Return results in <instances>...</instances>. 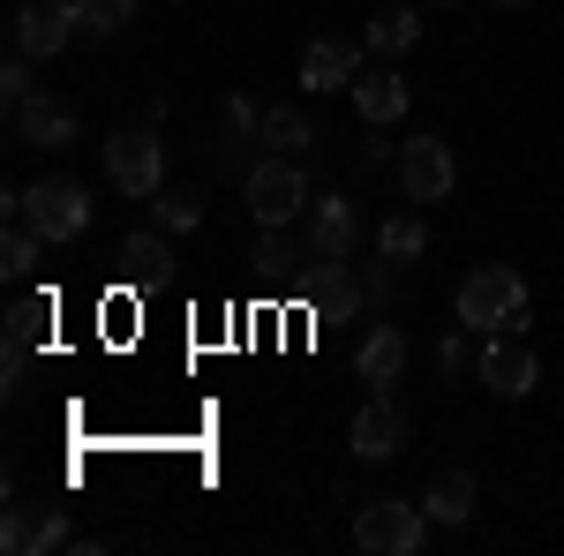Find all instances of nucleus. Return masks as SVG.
<instances>
[{
  "label": "nucleus",
  "instance_id": "f257e3e1",
  "mask_svg": "<svg viewBox=\"0 0 564 556\" xmlns=\"http://www.w3.org/2000/svg\"><path fill=\"white\" fill-rule=\"evenodd\" d=\"M8 218L39 226V241H84L90 233V188L84 181H39V188H8Z\"/></svg>",
  "mask_w": 564,
  "mask_h": 556
},
{
  "label": "nucleus",
  "instance_id": "f03ea898",
  "mask_svg": "<svg viewBox=\"0 0 564 556\" xmlns=\"http://www.w3.org/2000/svg\"><path fill=\"white\" fill-rule=\"evenodd\" d=\"M459 324H467V331H512V324H527V279L512 263L467 271V286H459Z\"/></svg>",
  "mask_w": 564,
  "mask_h": 556
},
{
  "label": "nucleus",
  "instance_id": "7ed1b4c3",
  "mask_svg": "<svg viewBox=\"0 0 564 556\" xmlns=\"http://www.w3.org/2000/svg\"><path fill=\"white\" fill-rule=\"evenodd\" d=\"M430 542V512L406 504V497H377L354 512V549L361 556H414Z\"/></svg>",
  "mask_w": 564,
  "mask_h": 556
},
{
  "label": "nucleus",
  "instance_id": "20e7f679",
  "mask_svg": "<svg viewBox=\"0 0 564 556\" xmlns=\"http://www.w3.org/2000/svg\"><path fill=\"white\" fill-rule=\"evenodd\" d=\"M241 196H249L257 226H294L308 211V173L294 159H279V151H263L257 166L241 173Z\"/></svg>",
  "mask_w": 564,
  "mask_h": 556
},
{
  "label": "nucleus",
  "instance_id": "39448f33",
  "mask_svg": "<svg viewBox=\"0 0 564 556\" xmlns=\"http://www.w3.org/2000/svg\"><path fill=\"white\" fill-rule=\"evenodd\" d=\"M106 181H113L121 196H159V188H166V143L151 129L106 135Z\"/></svg>",
  "mask_w": 564,
  "mask_h": 556
},
{
  "label": "nucleus",
  "instance_id": "423d86ee",
  "mask_svg": "<svg viewBox=\"0 0 564 556\" xmlns=\"http://www.w3.org/2000/svg\"><path fill=\"white\" fill-rule=\"evenodd\" d=\"M354 204L347 196H308V211H302V241H308V271H347L354 257Z\"/></svg>",
  "mask_w": 564,
  "mask_h": 556
},
{
  "label": "nucleus",
  "instance_id": "0eeeda50",
  "mask_svg": "<svg viewBox=\"0 0 564 556\" xmlns=\"http://www.w3.org/2000/svg\"><path fill=\"white\" fill-rule=\"evenodd\" d=\"M399 181H406L414 204H444L452 181H459V166H452V151H444L436 135H406V143H399Z\"/></svg>",
  "mask_w": 564,
  "mask_h": 556
},
{
  "label": "nucleus",
  "instance_id": "6e6552de",
  "mask_svg": "<svg viewBox=\"0 0 564 556\" xmlns=\"http://www.w3.org/2000/svg\"><path fill=\"white\" fill-rule=\"evenodd\" d=\"M481 384L497 391V399H527V391L542 384V361H534V346L527 339H512V331H497V339L481 346Z\"/></svg>",
  "mask_w": 564,
  "mask_h": 556
},
{
  "label": "nucleus",
  "instance_id": "1a4fd4ad",
  "mask_svg": "<svg viewBox=\"0 0 564 556\" xmlns=\"http://www.w3.org/2000/svg\"><path fill=\"white\" fill-rule=\"evenodd\" d=\"M347 444H354V459H369V467H384L391 451H399V444H406V414H399V406H391L384 391H377V399H369V406H361V414H354Z\"/></svg>",
  "mask_w": 564,
  "mask_h": 556
},
{
  "label": "nucleus",
  "instance_id": "9d476101",
  "mask_svg": "<svg viewBox=\"0 0 564 556\" xmlns=\"http://www.w3.org/2000/svg\"><path fill=\"white\" fill-rule=\"evenodd\" d=\"M8 121H15V135H23V143H39V151H68V143L84 135L76 106H61V98H23Z\"/></svg>",
  "mask_w": 564,
  "mask_h": 556
},
{
  "label": "nucleus",
  "instance_id": "9b49d317",
  "mask_svg": "<svg viewBox=\"0 0 564 556\" xmlns=\"http://www.w3.org/2000/svg\"><path fill=\"white\" fill-rule=\"evenodd\" d=\"M354 377H361L369 391H391L399 377H406V331H399V324H377L369 339L354 346Z\"/></svg>",
  "mask_w": 564,
  "mask_h": 556
},
{
  "label": "nucleus",
  "instance_id": "f8f14e48",
  "mask_svg": "<svg viewBox=\"0 0 564 556\" xmlns=\"http://www.w3.org/2000/svg\"><path fill=\"white\" fill-rule=\"evenodd\" d=\"M354 76H361V45H347V39H308V53H302V84L308 90H347Z\"/></svg>",
  "mask_w": 564,
  "mask_h": 556
},
{
  "label": "nucleus",
  "instance_id": "ddd939ff",
  "mask_svg": "<svg viewBox=\"0 0 564 556\" xmlns=\"http://www.w3.org/2000/svg\"><path fill=\"white\" fill-rule=\"evenodd\" d=\"M68 39H76V8H23L15 15V53H31V61H53Z\"/></svg>",
  "mask_w": 564,
  "mask_h": 556
},
{
  "label": "nucleus",
  "instance_id": "4468645a",
  "mask_svg": "<svg viewBox=\"0 0 564 556\" xmlns=\"http://www.w3.org/2000/svg\"><path fill=\"white\" fill-rule=\"evenodd\" d=\"M354 106H361V121H369V129L399 121V113H406V76H391V68H377V76H354Z\"/></svg>",
  "mask_w": 564,
  "mask_h": 556
},
{
  "label": "nucleus",
  "instance_id": "2eb2a0df",
  "mask_svg": "<svg viewBox=\"0 0 564 556\" xmlns=\"http://www.w3.org/2000/svg\"><path fill=\"white\" fill-rule=\"evenodd\" d=\"M422 512H430L436 526H467V519H475V481H467V473H436Z\"/></svg>",
  "mask_w": 564,
  "mask_h": 556
},
{
  "label": "nucleus",
  "instance_id": "dca6fc26",
  "mask_svg": "<svg viewBox=\"0 0 564 556\" xmlns=\"http://www.w3.org/2000/svg\"><path fill=\"white\" fill-rule=\"evenodd\" d=\"M308 135H316V129H308V113H294V106H271V113H263V135H257V143H263V151H279V159H302Z\"/></svg>",
  "mask_w": 564,
  "mask_h": 556
},
{
  "label": "nucleus",
  "instance_id": "f3484780",
  "mask_svg": "<svg viewBox=\"0 0 564 556\" xmlns=\"http://www.w3.org/2000/svg\"><path fill=\"white\" fill-rule=\"evenodd\" d=\"M121 263H129L135 286H159L166 263H174V249H166V233H129V241H121Z\"/></svg>",
  "mask_w": 564,
  "mask_h": 556
},
{
  "label": "nucleus",
  "instance_id": "a211bd4d",
  "mask_svg": "<svg viewBox=\"0 0 564 556\" xmlns=\"http://www.w3.org/2000/svg\"><path fill=\"white\" fill-rule=\"evenodd\" d=\"M68 8H76V31H90V39H113L135 23V0H68Z\"/></svg>",
  "mask_w": 564,
  "mask_h": 556
},
{
  "label": "nucleus",
  "instance_id": "6ab92c4d",
  "mask_svg": "<svg viewBox=\"0 0 564 556\" xmlns=\"http://www.w3.org/2000/svg\"><path fill=\"white\" fill-rule=\"evenodd\" d=\"M422 39V23H414V15H406V8H391V15H377V23H369V53H384V61H399V53H406V45Z\"/></svg>",
  "mask_w": 564,
  "mask_h": 556
},
{
  "label": "nucleus",
  "instance_id": "aec40b11",
  "mask_svg": "<svg viewBox=\"0 0 564 556\" xmlns=\"http://www.w3.org/2000/svg\"><path fill=\"white\" fill-rule=\"evenodd\" d=\"M377 249H384L391 263H414L422 249H430V226H422V218H406V211H399V218H384V233H377Z\"/></svg>",
  "mask_w": 564,
  "mask_h": 556
},
{
  "label": "nucleus",
  "instance_id": "412c9836",
  "mask_svg": "<svg viewBox=\"0 0 564 556\" xmlns=\"http://www.w3.org/2000/svg\"><path fill=\"white\" fill-rule=\"evenodd\" d=\"M39 226H23V218H8V241H0V271H8V279H23V271H31V263H39Z\"/></svg>",
  "mask_w": 564,
  "mask_h": 556
},
{
  "label": "nucleus",
  "instance_id": "4be33fe9",
  "mask_svg": "<svg viewBox=\"0 0 564 556\" xmlns=\"http://www.w3.org/2000/svg\"><path fill=\"white\" fill-rule=\"evenodd\" d=\"M257 135H263V113L249 106V98H226V159H241Z\"/></svg>",
  "mask_w": 564,
  "mask_h": 556
},
{
  "label": "nucleus",
  "instance_id": "5701e85b",
  "mask_svg": "<svg viewBox=\"0 0 564 556\" xmlns=\"http://www.w3.org/2000/svg\"><path fill=\"white\" fill-rule=\"evenodd\" d=\"M53 549H76V534H68V512H61V504H45V512L31 519V556H53Z\"/></svg>",
  "mask_w": 564,
  "mask_h": 556
},
{
  "label": "nucleus",
  "instance_id": "b1692460",
  "mask_svg": "<svg viewBox=\"0 0 564 556\" xmlns=\"http://www.w3.org/2000/svg\"><path fill=\"white\" fill-rule=\"evenodd\" d=\"M31 68H39L31 53H8V68H0V98H8V113H15L23 98H39V84H31Z\"/></svg>",
  "mask_w": 564,
  "mask_h": 556
},
{
  "label": "nucleus",
  "instance_id": "393cba45",
  "mask_svg": "<svg viewBox=\"0 0 564 556\" xmlns=\"http://www.w3.org/2000/svg\"><path fill=\"white\" fill-rule=\"evenodd\" d=\"M31 519H39V504H8V519H0V549L8 556H31Z\"/></svg>",
  "mask_w": 564,
  "mask_h": 556
},
{
  "label": "nucleus",
  "instance_id": "a878e982",
  "mask_svg": "<svg viewBox=\"0 0 564 556\" xmlns=\"http://www.w3.org/2000/svg\"><path fill=\"white\" fill-rule=\"evenodd\" d=\"M159 226H166V233H196V226H204V204H196V196H159Z\"/></svg>",
  "mask_w": 564,
  "mask_h": 556
},
{
  "label": "nucleus",
  "instance_id": "bb28decb",
  "mask_svg": "<svg viewBox=\"0 0 564 556\" xmlns=\"http://www.w3.org/2000/svg\"><path fill=\"white\" fill-rule=\"evenodd\" d=\"M391 271H399V263H369V271H361V286H369V308H384V301H391Z\"/></svg>",
  "mask_w": 564,
  "mask_h": 556
},
{
  "label": "nucleus",
  "instance_id": "cd10ccee",
  "mask_svg": "<svg viewBox=\"0 0 564 556\" xmlns=\"http://www.w3.org/2000/svg\"><path fill=\"white\" fill-rule=\"evenodd\" d=\"M436 361H444V377H459V369H467V339H459V331H452V339H444V353H436Z\"/></svg>",
  "mask_w": 564,
  "mask_h": 556
},
{
  "label": "nucleus",
  "instance_id": "c85d7f7f",
  "mask_svg": "<svg viewBox=\"0 0 564 556\" xmlns=\"http://www.w3.org/2000/svg\"><path fill=\"white\" fill-rule=\"evenodd\" d=\"M505 8H520V0H505Z\"/></svg>",
  "mask_w": 564,
  "mask_h": 556
}]
</instances>
